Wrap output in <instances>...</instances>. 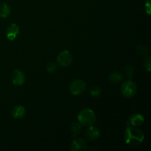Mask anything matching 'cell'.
Returning a JSON list of instances; mask_svg holds the SVG:
<instances>
[{
	"label": "cell",
	"instance_id": "obj_1",
	"mask_svg": "<svg viewBox=\"0 0 151 151\" xmlns=\"http://www.w3.org/2000/svg\"><path fill=\"white\" fill-rule=\"evenodd\" d=\"M144 134L138 128L128 122V126L125 132V139L126 144L130 145H138L144 139Z\"/></svg>",
	"mask_w": 151,
	"mask_h": 151
},
{
	"label": "cell",
	"instance_id": "obj_2",
	"mask_svg": "<svg viewBox=\"0 0 151 151\" xmlns=\"http://www.w3.org/2000/svg\"><path fill=\"white\" fill-rule=\"evenodd\" d=\"M96 114L91 109H85L80 111L78 115V120L83 126L93 125L96 122Z\"/></svg>",
	"mask_w": 151,
	"mask_h": 151
},
{
	"label": "cell",
	"instance_id": "obj_3",
	"mask_svg": "<svg viewBox=\"0 0 151 151\" xmlns=\"http://www.w3.org/2000/svg\"><path fill=\"white\" fill-rule=\"evenodd\" d=\"M137 84L131 81H127L123 83L121 87V93L125 97H132L137 94Z\"/></svg>",
	"mask_w": 151,
	"mask_h": 151
},
{
	"label": "cell",
	"instance_id": "obj_4",
	"mask_svg": "<svg viewBox=\"0 0 151 151\" xmlns=\"http://www.w3.org/2000/svg\"><path fill=\"white\" fill-rule=\"evenodd\" d=\"M86 88V84L83 80L77 79L72 82L69 86V91L75 96L81 95L83 94Z\"/></svg>",
	"mask_w": 151,
	"mask_h": 151
},
{
	"label": "cell",
	"instance_id": "obj_5",
	"mask_svg": "<svg viewBox=\"0 0 151 151\" xmlns=\"http://www.w3.org/2000/svg\"><path fill=\"white\" fill-rule=\"evenodd\" d=\"M72 54L68 50H63L60 52L57 57V62L62 67H67L72 62Z\"/></svg>",
	"mask_w": 151,
	"mask_h": 151
},
{
	"label": "cell",
	"instance_id": "obj_6",
	"mask_svg": "<svg viewBox=\"0 0 151 151\" xmlns=\"http://www.w3.org/2000/svg\"><path fill=\"white\" fill-rule=\"evenodd\" d=\"M12 82L15 86H22L24 83L25 75L23 72L19 69H15L12 73Z\"/></svg>",
	"mask_w": 151,
	"mask_h": 151
},
{
	"label": "cell",
	"instance_id": "obj_7",
	"mask_svg": "<svg viewBox=\"0 0 151 151\" xmlns=\"http://www.w3.org/2000/svg\"><path fill=\"white\" fill-rule=\"evenodd\" d=\"M19 33V28L17 24H11L9 25L6 31V36L7 39L10 41H14L17 38L18 35Z\"/></svg>",
	"mask_w": 151,
	"mask_h": 151
},
{
	"label": "cell",
	"instance_id": "obj_8",
	"mask_svg": "<svg viewBox=\"0 0 151 151\" xmlns=\"http://www.w3.org/2000/svg\"><path fill=\"white\" fill-rule=\"evenodd\" d=\"M100 131L97 128L93 126V125H90L88 128L86 129V137L90 141H94V140L97 139L100 137Z\"/></svg>",
	"mask_w": 151,
	"mask_h": 151
},
{
	"label": "cell",
	"instance_id": "obj_9",
	"mask_svg": "<svg viewBox=\"0 0 151 151\" xmlns=\"http://www.w3.org/2000/svg\"><path fill=\"white\" fill-rule=\"evenodd\" d=\"M86 142L83 139H75L71 145V150H85L86 149Z\"/></svg>",
	"mask_w": 151,
	"mask_h": 151
},
{
	"label": "cell",
	"instance_id": "obj_10",
	"mask_svg": "<svg viewBox=\"0 0 151 151\" xmlns=\"http://www.w3.org/2000/svg\"><path fill=\"white\" fill-rule=\"evenodd\" d=\"M25 114H26V109L22 106H15L11 112L12 116L15 119H22L24 116Z\"/></svg>",
	"mask_w": 151,
	"mask_h": 151
},
{
	"label": "cell",
	"instance_id": "obj_11",
	"mask_svg": "<svg viewBox=\"0 0 151 151\" xmlns=\"http://www.w3.org/2000/svg\"><path fill=\"white\" fill-rule=\"evenodd\" d=\"M128 122L134 126H139L144 122V117L141 114H134L130 118Z\"/></svg>",
	"mask_w": 151,
	"mask_h": 151
},
{
	"label": "cell",
	"instance_id": "obj_12",
	"mask_svg": "<svg viewBox=\"0 0 151 151\" xmlns=\"http://www.w3.org/2000/svg\"><path fill=\"white\" fill-rule=\"evenodd\" d=\"M10 7L6 3L0 4V18L5 19L9 16L10 14Z\"/></svg>",
	"mask_w": 151,
	"mask_h": 151
},
{
	"label": "cell",
	"instance_id": "obj_13",
	"mask_svg": "<svg viewBox=\"0 0 151 151\" xmlns=\"http://www.w3.org/2000/svg\"><path fill=\"white\" fill-rule=\"evenodd\" d=\"M109 80H110L111 82L114 83H119L122 80L123 77H122V74L119 72L117 71H114V72H111V74L109 75Z\"/></svg>",
	"mask_w": 151,
	"mask_h": 151
},
{
	"label": "cell",
	"instance_id": "obj_14",
	"mask_svg": "<svg viewBox=\"0 0 151 151\" xmlns=\"http://www.w3.org/2000/svg\"><path fill=\"white\" fill-rule=\"evenodd\" d=\"M81 131V124L78 122H74L72 123V126H71V133H72V137H75L78 135H79Z\"/></svg>",
	"mask_w": 151,
	"mask_h": 151
},
{
	"label": "cell",
	"instance_id": "obj_15",
	"mask_svg": "<svg viewBox=\"0 0 151 151\" xmlns=\"http://www.w3.org/2000/svg\"><path fill=\"white\" fill-rule=\"evenodd\" d=\"M100 92H101V90H100V88L97 86H94L91 87L89 90V94L91 97H98L100 94Z\"/></svg>",
	"mask_w": 151,
	"mask_h": 151
},
{
	"label": "cell",
	"instance_id": "obj_16",
	"mask_svg": "<svg viewBox=\"0 0 151 151\" xmlns=\"http://www.w3.org/2000/svg\"><path fill=\"white\" fill-rule=\"evenodd\" d=\"M57 69V64L55 63H50L47 66V70L49 73H54Z\"/></svg>",
	"mask_w": 151,
	"mask_h": 151
},
{
	"label": "cell",
	"instance_id": "obj_17",
	"mask_svg": "<svg viewBox=\"0 0 151 151\" xmlns=\"http://www.w3.org/2000/svg\"><path fill=\"white\" fill-rule=\"evenodd\" d=\"M137 52H138V54L140 55L144 56L147 53V50L145 46L139 45L137 47Z\"/></svg>",
	"mask_w": 151,
	"mask_h": 151
},
{
	"label": "cell",
	"instance_id": "obj_18",
	"mask_svg": "<svg viewBox=\"0 0 151 151\" xmlns=\"http://www.w3.org/2000/svg\"><path fill=\"white\" fill-rule=\"evenodd\" d=\"M125 73H126L127 77L131 79L134 73V68H133L131 66H128L126 68H125Z\"/></svg>",
	"mask_w": 151,
	"mask_h": 151
},
{
	"label": "cell",
	"instance_id": "obj_19",
	"mask_svg": "<svg viewBox=\"0 0 151 151\" xmlns=\"http://www.w3.org/2000/svg\"><path fill=\"white\" fill-rule=\"evenodd\" d=\"M150 66H151V59L150 56L145 58L144 61V67L145 68V69H147V72H150Z\"/></svg>",
	"mask_w": 151,
	"mask_h": 151
},
{
	"label": "cell",
	"instance_id": "obj_20",
	"mask_svg": "<svg viewBox=\"0 0 151 151\" xmlns=\"http://www.w3.org/2000/svg\"><path fill=\"white\" fill-rule=\"evenodd\" d=\"M145 7H146V13L148 15L151 14V2L150 0H147L145 3Z\"/></svg>",
	"mask_w": 151,
	"mask_h": 151
}]
</instances>
